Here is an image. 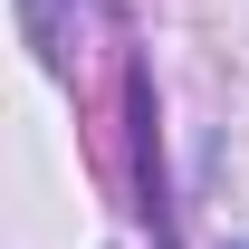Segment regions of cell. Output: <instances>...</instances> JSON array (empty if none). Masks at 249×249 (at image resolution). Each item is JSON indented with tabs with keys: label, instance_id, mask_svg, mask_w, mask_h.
Listing matches in <instances>:
<instances>
[]
</instances>
